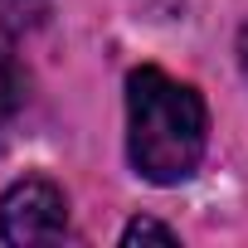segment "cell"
<instances>
[{"instance_id": "cell-1", "label": "cell", "mask_w": 248, "mask_h": 248, "mask_svg": "<svg viewBox=\"0 0 248 248\" xmlns=\"http://www.w3.org/2000/svg\"><path fill=\"white\" fill-rule=\"evenodd\" d=\"M209 146L204 97L156 63L127 73V156L151 185H180L200 170Z\"/></svg>"}, {"instance_id": "cell-2", "label": "cell", "mask_w": 248, "mask_h": 248, "mask_svg": "<svg viewBox=\"0 0 248 248\" xmlns=\"http://www.w3.org/2000/svg\"><path fill=\"white\" fill-rule=\"evenodd\" d=\"M0 238L5 243H59L68 238V200L54 180L25 175L0 195Z\"/></svg>"}, {"instance_id": "cell-3", "label": "cell", "mask_w": 248, "mask_h": 248, "mask_svg": "<svg viewBox=\"0 0 248 248\" xmlns=\"http://www.w3.org/2000/svg\"><path fill=\"white\" fill-rule=\"evenodd\" d=\"M25 97V78H20V63H15V30L5 20V10H0V127L15 117Z\"/></svg>"}, {"instance_id": "cell-4", "label": "cell", "mask_w": 248, "mask_h": 248, "mask_svg": "<svg viewBox=\"0 0 248 248\" xmlns=\"http://www.w3.org/2000/svg\"><path fill=\"white\" fill-rule=\"evenodd\" d=\"M141 238H156V243H175V229L161 224V219H132L122 229V243H141Z\"/></svg>"}, {"instance_id": "cell-5", "label": "cell", "mask_w": 248, "mask_h": 248, "mask_svg": "<svg viewBox=\"0 0 248 248\" xmlns=\"http://www.w3.org/2000/svg\"><path fill=\"white\" fill-rule=\"evenodd\" d=\"M238 68H243V78H248V25L238 30Z\"/></svg>"}]
</instances>
